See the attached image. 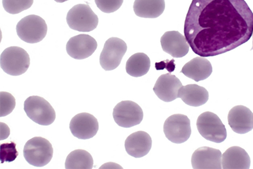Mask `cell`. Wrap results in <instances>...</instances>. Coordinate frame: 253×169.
I'll return each mask as SVG.
<instances>
[{
  "label": "cell",
  "instance_id": "cell-1",
  "mask_svg": "<svg viewBox=\"0 0 253 169\" xmlns=\"http://www.w3.org/2000/svg\"><path fill=\"white\" fill-rule=\"evenodd\" d=\"M184 32L195 54L216 56L249 41L253 13L245 0H192Z\"/></svg>",
  "mask_w": 253,
  "mask_h": 169
},
{
  "label": "cell",
  "instance_id": "cell-2",
  "mask_svg": "<svg viewBox=\"0 0 253 169\" xmlns=\"http://www.w3.org/2000/svg\"><path fill=\"white\" fill-rule=\"evenodd\" d=\"M30 59L26 50L17 46L7 47L0 55V66L11 76H20L29 69Z\"/></svg>",
  "mask_w": 253,
  "mask_h": 169
},
{
  "label": "cell",
  "instance_id": "cell-3",
  "mask_svg": "<svg viewBox=\"0 0 253 169\" xmlns=\"http://www.w3.org/2000/svg\"><path fill=\"white\" fill-rule=\"evenodd\" d=\"M52 146L44 138L36 137L29 140L24 146V156L27 162L35 167L42 168L51 161Z\"/></svg>",
  "mask_w": 253,
  "mask_h": 169
},
{
  "label": "cell",
  "instance_id": "cell-4",
  "mask_svg": "<svg viewBox=\"0 0 253 169\" xmlns=\"http://www.w3.org/2000/svg\"><path fill=\"white\" fill-rule=\"evenodd\" d=\"M16 31L22 41L35 44L42 42L46 36L47 26L42 17L32 14L24 17L18 22Z\"/></svg>",
  "mask_w": 253,
  "mask_h": 169
},
{
  "label": "cell",
  "instance_id": "cell-5",
  "mask_svg": "<svg viewBox=\"0 0 253 169\" xmlns=\"http://www.w3.org/2000/svg\"><path fill=\"white\" fill-rule=\"evenodd\" d=\"M68 26L81 32H90L98 26V17L87 4L75 5L68 11L67 16Z\"/></svg>",
  "mask_w": 253,
  "mask_h": 169
},
{
  "label": "cell",
  "instance_id": "cell-6",
  "mask_svg": "<svg viewBox=\"0 0 253 169\" xmlns=\"http://www.w3.org/2000/svg\"><path fill=\"white\" fill-rule=\"evenodd\" d=\"M197 129L202 137L211 142L220 143L227 138L226 127L213 113H202L197 121Z\"/></svg>",
  "mask_w": 253,
  "mask_h": 169
},
{
  "label": "cell",
  "instance_id": "cell-7",
  "mask_svg": "<svg viewBox=\"0 0 253 169\" xmlns=\"http://www.w3.org/2000/svg\"><path fill=\"white\" fill-rule=\"evenodd\" d=\"M24 111L30 120L42 126L52 125L56 118L51 105L44 98L39 96L27 98L24 102Z\"/></svg>",
  "mask_w": 253,
  "mask_h": 169
},
{
  "label": "cell",
  "instance_id": "cell-8",
  "mask_svg": "<svg viewBox=\"0 0 253 169\" xmlns=\"http://www.w3.org/2000/svg\"><path fill=\"white\" fill-rule=\"evenodd\" d=\"M164 132L170 142L181 144L186 142L191 135V121L186 115H171L164 123Z\"/></svg>",
  "mask_w": 253,
  "mask_h": 169
},
{
  "label": "cell",
  "instance_id": "cell-9",
  "mask_svg": "<svg viewBox=\"0 0 253 169\" xmlns=\"http://www.w3.org/2000/svg\"><path fill=\"white\" fill-rule=\"evenodd\" d=\"M127 46L125 41L118 38L112 37L105 42L100 56L101 67L105 71H111L120 66Z\"/></svg>",
  "mask_w": 253,
  "mask_h": 169
},
{
  "label": "cell",
  "instance_id": "cell-10",
  "mask_svg": "<svg viewBox=\"0 0 253 169\" xmlns=\"http://www.w3.org/2000/svg\"><path fill=\"white\" fill-rule=\"evenodd\" d=\"M113 117L120 127L130 128L140 125L143 119V112L137 103L122 101L114 108Z\"/></svg>",
  "mask_w": 253,
  "mask_h": 169
},
{
  "label": "cell",
  "instance_id": "cell-11",
  "mask_svg": "<svg viewBox=\"0 0 253 169\" xmlns=\"http://www.w3.org/2000/svg\"><path fill=\"white\" fill-rule=\"evenodd\" d=\"M70 129L73 136L82 140L92 138L98 132L99 125L97 118L87 113H80L72 118Z\"/></svg>",
  "mask_w": 253,
  "mask_h": 169
},
{
  "label": "cell",
  "instance_id": "cell-12",
  "mask_svg": "<svg viewBox=\"0 0 253 169\" xmlns=\"http://www.w3.org/2000/svg\"><path fill=\"white\" fill-rule=\"evenodd\" d=\"M97 42L88 35L81 34L71 38L68 42L66 50L68 54L74 59H87L97 48Z\"/></svg>",
  "mask_w": 253,
  "mask_h": 169
},
{
  "label": "cell",
  "instance_id": "cell-13",
  "mask_svg": "<svg viewBox=\"0 0 253 169\" xmlns=\"http://www.w3.org/2000/svg\"><path fill=\"white\" fill-rule=\"evenodd\" d=\"M191 163L192 168L195 169H221L222 153L216 149L201 147L194 151Z\"/></svg>",
  "mask_w": 253,
  "mask_h": 169
},
{
  "label": "cell",
  "instance_id": "cell-14",
  "mask_svg": "<svg viewBox=\"0 0 253 169\" xmlns=\"http://www.w3.org/2000/svg\"><path fill=\"white\" fill-rule=\"evenodd\" d=\"M182 86L180 80L176 76L168 73L158 78L153 90L161 100L170 102L178 98L179 90Z\"/></svg>",
  "mask_w": 253,
  "mask_h": 169
},
{
  "label": "cell",
  "instance_id": "cell-15",
  "mask_svg": "<svg viewBox=\"0 0 253 169\" xmlns=\"http://www.w3.org/2000/svg\"><path fill=\"white\" fill-rule=\"evenodd\" d=\"M164 52L174 58H181L188 54L189 44L185 36L178 31L167 32L161 39Z\"/></svg>",
  "mask_w": 253,
  "mask_h": 169
},
{
  "label": "cell",
  "instance_id": "cell-16",
  "mask_svg": "<svg viewBox=\"0 0 253 169\" xmlns=\"http://www.w3.org/2000/svg\"><path fill=\"white\" fill-rule=\"evenodd\" d=\"M228 123L234 132L245 134L253 129V113L245 106H235L230 110Z\"/></svg>",
  "mask_w": 253,
  "mask_h": 169
},
{
  "label": "cell",
  "instance_id": "cell-17",
  "mask_svg": "<svg viewBox=\"0 0 253 169\" xmlns=\"http://www.w3.org/2000/svg\"><path fill=\"white\" fill-rule=\"evenodd\" d=\"M152 147L150 135L144 131H138L129 135L125 142V148L128 155L135 158L147 155Z\"/></svg>",
  "mask_w": 253,
  "mask_h": 169
},
{
  "label": "cell",
  "instance_id": "cell-18",
  "mask_svg": "<svg viewBox=\"0 0 253 169\" xmlns=\"http://www.w3.org/2000/svg\"><path fill=\"white\" fill-rule=\"evenodd\" d=\"M251 160L247 151L239 146H232L222 155V168L249 169Z\"/></svg>",
  "mask_w": 253,
  "mask_h": 169
},
{
  "label": "cell",
  "instance_id": "cell-19",
  "mask_svg": "<svg viewBox=\"0 0 253 169\" xmlns=\"http://www.w3.org/2000/svg\"><path fill=\"white\" fill-rule=\"evenodd\" d=\"M211 63L203 57H197L184 65L181 73L195 82H199L207 79L211 75Z\"/></svg>",
  "mask_w": 253,
  "mask_h": 169
},
{
  "label": "cell",
  "instance_id": "cell-20",
  "mask_svg": "<svg viewBox=\"0 0 253 169\" xmlns=\"http://www.w3.org/2000/svg\"><path fill=\"white\" fill-rule=\"evenodd\" d=\"M178 97L186 105L197 107L206 104L209 100V92L206 88L197 84L182 86L178 92Z\"/></svg>",
  "mask_w": 253,
  "mask_h": 169
},
{
  "label": "cell",
  "instance_id": "cell-21",
  "mask_svg": "<svg viewBox=\"0 0 253 169\" xmlns=\"http://www.w3.org/2000/svg\"><path fill=\"white\" fill-rule=\"evenodd\" d=\"M165 7V0H135L133 4L134 12L142 18H158Z\"/></svg>",
  "mask_w": 253,
  "mask_h": 169
},
{
  "label": "cell",
  "instance_id": "cell-22",
  "mask_svg": "<svg viewBox=\"0 0 253 169\" xmlns=\"http://www.w3.org/2000/svg\"><path fill=\"white\" fill-rule=\"evenodd\" d=\"M151 67V60L145 53L131 55L126 63V73L133 77H141L147 74Z\"/></svg>",
  "mask_w": 253,
  "mask_h": 169
},
{
  "label": "cell",
  "instance_id": "cell-23",
  "mask_svg": "<svg viewBox=\"0 0 253 169\" xmlns=\"http://www.w3.org/2000/svg\"><path fill=\"white\" fill-rule=\"evenodd\" d=\"M93 167L92 156L85 150L73 151L66 159L65 169H92Z\"/></svg>",
  "mask_w": 253,
  "mask_h": 169
},
{
  "label": "cell",
  "instance_id": "cell-24",
  "mask_svg": "<svg viewBox=\"0 0 253 169\" xmlns=\"http://www.w3.org/2000/svg\"><path fill=\"white\" fill-rule=\"evenodd\" d=\"M34 0H2L5 11L11 14L21 13L31 7Z\"/></svg>",
  "mask_w": 253,
  "mask_h": 169
},
{
  "label": "cell",
  "instance_id": "cell-25",
  "mask_svg": "<svg viewBox=\"0 0 253 169\" xmlns=\"http://www.w3.org/2000/svg\"><path fill=\"white\" fill-rule=\"evenodd\" d=\"M16 107V99L9 92H0V117H4L11 113Z\"/></svg>",
  "mask_w": 253,
  "mask_h": 169
},
{
  "label": "cell",
  "instance_id": "cell-26",
  "mask_svg": "<svg viewBox=\"0 0 253 169\" xmlns=\"http://www.w3.org/2000/svg\"><path fill=\"white\" fill-rule=\"evenodd\" d=\"M18 155L16 143H3L0 146V161L1 164L11 163L16 160Z\"/></svg>",
  "mask_w": 253,
  "mask_h": 169
},
{
  "label": "cell",
  "instance_id": "cell-27",
  "mask_svg": "<svg viewBox=\"0 0 253 169\" xmlns=\"http://www.w3.org/2000/svg\"><path fill=\"white\" fill-rule=\"evenodd\" d=\"M98 8L105 13H113L118 11L123 4L124 0H95Z\"/></svg>",
  "mask_w": 253,
  "mask_h": 169
},
{
  "label": "cell",
  "instance_id": "cell-28",
  "mask_svg": "<svg viewBox=\"0 0 253 169\" xmlns=\"http://www.w3.org/2000/svg\"><path fill=\"white\" fill-rule=\"evenodd\" d=\"M0 125H1V138H0V140L6 139L10 134L9 128L3 123H1Z\"/></svg>",
  "mask_w": 253,
  "mask_h": 169
},
{
  "label": "cell",
  "instance_id": "cell-29",
  "mask_svg": "<svg viewBox=\"0 0 253 169\" xmlns=\"http://www.w3.org/2000/svg\"><path fill=\"white\" fill-rule=\"evenodd\" d=\"M54 1H56L57 2H60V3H61V2H65V1H68V0H54Z\"/></svg>",
  "mask_w": 253,
  "mask_h": 169
},
{
  "label": "cell",
  "instance_id": "cell-30",
  "mask_svg": "<svg viewBox=\"0 0 253 169\" xmlns=\"http://www.w3.org/2000/svg\"><path fill=\"white\" fill-rule=\"evenodd\" d=\"M253 50V47L251 49V50Z\"/></svg>",
  "mask_w": 253,
  "mask_h": 169
}]
</instances>
